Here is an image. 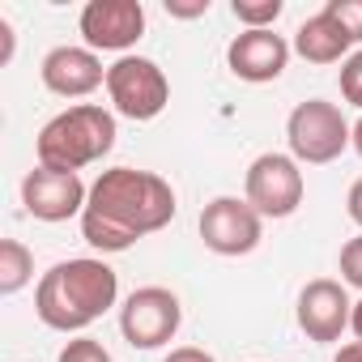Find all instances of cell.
I'll use <instances>...</instances> for the list:
<instances>
[{"mask_svg":"<svg viewBox=\"0 0 362 362\" xmlns=\"http://www.w3.org/2000/svg\"><path fill=\"white\" fill-rule=\"evenodd\" d=\"M175 188L153 170L136 166H111L94 179L86 214H81V239L94 252H128L136 239L170 226L175 218Z\"/></svg>","mask_w":362,"mask_h":362,"instance_id":"6da1fadb","label":"cell"},{"mask_svg":"<svg viewBox=\"0 0 362 362\" xmlns=\"http://www.w3.org/2000/svg\"><path fill=\"white\" fill-rule=\"evenodd\" d=\"M119 298V277L107 260L77 256L52 264L35 286V315L52 332H81L103 320Z\"/></svg>","mask_w":362,"mask_h":362,"instance_id":"7a4b0ae2","label":"cell"},{"mask_svg":"<svg viewBox=\"0 0 362 362\" xmlns=\"http://www.w3.org/2000/svg\"><path fill=\"white\" fill-rule=\"evenodd\" d=\"M115 149V115L98 103H77L60 115H52L35 141L39 166L52 170H81Z\"/></svg>","mask_w":362,"mask_h":362,"instance_id":"3957f363","label":"cell"},{"mask_svg":"<svg viewBox=\"0 0 362 362\" xmlns=\"http://www.w3.org/2000/svg\"><path fill=\"white\" fill-rule=\"evenodd\" d=\"M286 141H290V158L307 162V166H328L337 162L349 145H354V128L345 124L337 103L324 98H307L290 111L286 119Z\"/></svg>","mask_w":362,"mask_h":362,"instance_id":"277c9868","label":"cell"},{"mask_svg":"<svg viewBox=\"0 0 362 362\" xmlns=\"http://www.w3.org/2000/svg\"><path fill=\"white\" fill-rule=\"evenodd\" d=\"M107 98L115 107V115L124 119H158L170 103V81L166 73L145 60V56H119L111 69H107Z\"/></svg>","mask_w":362,"mask_h":362,"instance_id":"5b68a950","label":"cell"},{"mask_svg":"<svg viewBox=\"0 0 362 362\" xmlns=\"http://www.w3.org/2000/svg\"><path fill=\"white\" fill-rule=\"evenodd\" d=\"M303 170L290 153H260L247 175H243V201L260 214V218H290L303 205Z\"/></svg>","mask_w":362,"mask_h":362,"instance_id":"8992f818","label":"cell"},{"mask_svg":"<svg viewBox=\"0 0 362 362\" xmlns=\"http://www.w3.org/2000/svg\"><path fill=\"white\" fill-rule=\"evenodd\" d=\"M179 320H184V307L166 286H141L119 307V332L132 349H162L166 341H175Z\"/></svg>","mask_w":362,"mask_h":362,"instance_id":"52a82bcc","label":"cell"},{"mask_svg":"<svg viewBox=\"0 0 362 362\" xmlns=\"http://www.w3.org/2000/svg\"><path fill=\"white\" fill-rule=\"evenodd\" d=\"M260 235L264 218L239 197H218L201 209V243L214 256H247L260 247Z\"/></svg>","mask_w":362,"mask_h":362,"instance_id":"ba28073f","label":"cell"},{"mask_svg":"<svg viewBox=\"0 0 362 362\" xmlns=\"http://www.w3.org/2000/svg\"><path fill=\"white\" fill-rule=\"evenodd\" d=\"M90 201V188L81 184V175L73 170H52V166H35L22 179V205L30 218L39 222H69L81 218Z\"/></svg>","mask_w":362,"mask_h":362,"instance_id":"9c48e42d","label":"cell"},{"mask_svg":"<svg viewBox=\"0 0 362 362\" xmlns=\"http://www.w3.org/2000/svg\"><path fill=\"white\" fill-rule=\"evenodd\" d=\"M77 26L90 52H128L145 35V9L141 0H90Z\"/></svg>","mask_w":362,"mask_h":362,"instance_id":"30bf717a","label":"cell"},{"mask_svg":"<svg viewBox=\"0 0 362 362\" xmlns=\"http://www.w3.org/2000/svg\"><path fill=\"white\" fill-rule=\"evenodd\" d=\"M294 315H298V328H303L311 341L332 345V341H341V332L349 328L354 303H349V294H345L341 281H332V277H315V281L303 286V294H298V311H294Z\"/></svg>","mask_w":362,"mask_h":362,"instance_id":"8fae6325","label":"cell"},{"mask_svg":"<svg viewBox=\"0 0 362 362\" xmlns=\"http://www.w3.org/2000/svg\"><path fill=\"white\" fill-rule=\"evenodd\" d=\"M286 60H290V43L273 30H243L230 39L226 47V64L239 81H252V86H264V81H277L286 73Z\"/></svg>","mask_w":362,"mask_h":362,"instance_id":"7c38bea8","label":"cell"},{"mask_svg":"<svg viewBox=\"0 0 362 362\" xmlns=\"http://www.w3.org/2000/svg\"><path fill=\"white\" fill-rule=\"evenodd\" d=\"M39 77L60 98H86L98 86H107V69L90 47H56V52H47Z\"/></svg>","mask_w":362,"mask_h":362,"instance_id":"4fadbf2b","label":"cell"},{"mask_svg":"<svg viewBox=\"0 0 362 362\" xmlns=\"http://www.w3.org/2000/svg\"><path fill=\"white\" fill-rule=\"evenodd\" d=\"M349 47H354V39L345 35V26L328 13V9H320L315 18H307L298 30H294V52L307 60V64H345L349 60Z\"/></svg>","mask_w":362,"mask_h":362,"instance_id":"5bb4252c","label":"cell"},{"mask_svg":"<svg viewBox=\"0 0 362 362\" xmlns=\"http://www.w3.org/2000/svg\"><path fill=\"white\" fill-rule=\"evenodd\" d=\"M35 277V256L22 239H0V294H18Z\"/></svg>","mask_w":362,"mask_h":362,"instance_id":"9a60e30c","label":"cell"},{"mask_svg":"<svg viewBox=\"0 0 362 362\" xmlns=\"http://www.w3.org/2000/svg\"><path fill=\"white\" fill-rule=\"evenodd\" d=\"M230 13H235L247 30H273V22L281 18V0H235Z\"/></svg>","mask_w":362,"mask_h":362,"instance_id":"2e32d148","label":"cell"},{"mask_svg":"<svg viewBox=\"0 0 362 362\" xmlns=\"http://www.w3.org/2000/svg\"><path fill=\"white\" fill-rule=\"evenodd\" d=\"M56 362H115V358L103 349V341H94V337H73V341L56 354Z\"/></svg>","mask_w":362,"mask_h":362,"instance_id":"e0dca14e","label":"cell"},{"mask_svg":"<svg viewBox=\"0 0 362 362\" xmlns=\"http://www.w3.org/2000/svg\"><path fill=\"white\" fill-rule=\"evenodd\" d=\"M341 98L362 111V52H349V60L341 64Z\"/></svg>","mask_w":362,"mask_h":362,"instance_id":"ac0fdd59","label":"cell"},{"mask_svg":"<svg viewBox=\"0 0 362 362\" xmlns=\"http://www.w3.org/2000/svg\"><path fill=\"white\" fill-rule=\"evenodd\" d=\"M324 9L345 26V35H349L354 43H362V0H328Z\"/></svg>","mask_w":362,"mask_h":362,"instance_id":"d6986e66","label":"cell"},{"mask_svg":"<svg viewBox=\"0 0 362 362\" xmlns=\"http://www.w3.org/2000/svg\"><path fill=\"white\" fill-rule=\"evenodd\" d=\"M341 277H345V286L362 290V235L341 247Z\"/></svg>","mask_w":362,"mask_h":362,"instance_id":"ffe728a7","label":"cell"},{"mask_svg":"<svg viewBox=\"0 0 362 362\" xmlns=\"http://www.w3.org/2000/svg\"><path fill=\"white\" fill-rule=\"evenodd\" d=\"M166 13L170 18H205L209 0H192V5H184V0H166Z\"/></svg>","mask_w":362,"mask_h":362,"instance_id":"44dd1931","label":"cell"},{"mask_svg":"<svg viewBox=\"0 0 362 362\" xmlns=\"http://www.w3.org/2000/svg\"><path fill=\"white\" fill-rule=\"evenodd\" d=\"M162 362H218V358L205 354V349H197V345H179V349H170Z\"/></svg>","mask_w":362,"mask_h":362,"instance_id":"7402d4cb","label":"cell"},{"mask_svg":"<svg viewBox=\"0 0 362 362\" xmlns=\"http://www.w3.org/2000/svg\"><path fill=\"white\" fill-rule=\"evenodd\" d=\"M345 214H349V222H354V226H362V179H354V184H349Z\"/></svg>","mask_w":362,"mask_h":362,"instance_id":"603a6c76","label":"cell"},{"mask_svg":"<svg viewBox=\"0 0 362 362\" xmlns=\"http://www.w3.org/2000/svg\"><path fill=\"white\" fill-rule=\"evenodd\" d=\"M332 362H362V341H349V345H341Z\"/></svg>","mask_w":362,"mask_h":362,"instance_id":"cb8c5ba5","label":"cell"},{"mask_svg":"<svg viewBox=\"0 0 362 362\" xmlns=\"http://www.w3.org/2000/svg\"><path fill=\"white\" fill-rule=\"evenodd\" d=\"M349 328H354V337L362 341V298L354 303V315H349Z\"/></svg>","mask_w":362,"mask_h":362,"instance_id":"d4e9b609","label":"cell"},{"mask_svg":"<svg viewBox=\"0 0 362 362\" xmlns=\"http://www.w3.org/2000/svg\"><path fill=\"white\" fill-rule=\"evenodd\" d=\"M354 149H358V158H362V119L354 124Z\"/></svg>","mask_w":362,"mask_h":362,"instance_id":"484cf974","label":"cell"}]
</instances>
